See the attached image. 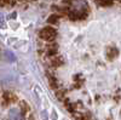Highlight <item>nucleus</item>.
Instances as JSON below:
<instances>
[{"instance_id": "obj_1", "label": "nucleus", "mask_w": 121, "mask_h": 120, "mask_svg": "<svg viewBox=\"0 0 121 120\" xmlns=\"http://www.w3.org/2000/svg\"><path fill=\"white\" fill-rule=\"evenodd\" d=\"M39 35L43 40H45V41H52V40H55V38L57 35V32L52 27H45L40 31Z\"/></svg>"}, {"instance_id": "obj_2", "label": "nucleus", "mask_w": 121, "mask_h": 120, "mask_svg": "<svg viewBox=\"0 0 121 120\" xmlns=\"http://www.w3.org/2000/svg\"><path fill=\"white\" fill-rule=\"evenodd\" d=\"M51 64L53 67H60L62 64H64V59L60 56H53L51 57Z\"/></svg>"}, {"instance_id": "obj_3", "label": "nucleus", "mask_w": 121, "mask_h": 120, "mask_svg": "<svg viewBox=\"0 0 121 120\" xmlns=\"http://www.w3.org/2000/svg\"><path fill=\"white\" fill-rule=\"evenodd\" d=\"M57 51H58L57 45H48L46 50V55L48 57H53V56H57Z\"/></svg>"}, {"instance_id": "obj_4", "label": "nucleus", "mask_w": 121, "mask_h": 120, "mask_svg": "<svg viewBox=\"0 0 121 120\" xmlns=\"http://www.w3.org/2000/svg\"><path fill=\"white\" fill-rule=\"evenodd\" d=\"M3 58L4 59H6L7 62H13L15 61V55L12 53V52H10V51H4L3 52Z\"/></svg>"}, {"instance_id": "obj_5", "label": "nucleus", "mask_w": 121, "mask_h": 120, "mask_svg": "<svg viewBox=\"0 0 121 120\" xmlns=\"http://www.w3.org/2000/svg\"><path fill=\"white\" fill-rule=\"evenodd\" d=\"M48 83H50V86H51L52 89H57L58 87V81L56 80L55 76H50L48 78Z\"/></svg>"}, {"instance_id": "obj_6", "label": "nucleus", "mask_w": 121, "mask_h": 120, "mask_svg": "<svg viewBox=\"0 0 121 120\" xmlns=\"http://www.w3.org/2000/svg\"><path fill=\"white\" fill-rule=\"evenodd\" d=\"M47 22H48V23H51V24L57 23V22H58V16H56V15L50 16V17H48V19H47Z\"/></svg>"}, {"instance_id": "obj_7", "label": "nucleus", "mask_w": 121, "mask_h": 120, "mask_svg": "<svg viewBox=\"0 0 121 120\" xmlns=\"http://www.w3.org/2000/svg\"><path fill=\"white\" fill-rule=\"evenodd\" d=\"M4 24V16L3 13H0V26H3Z\"/></svg>"}]
</instances>
